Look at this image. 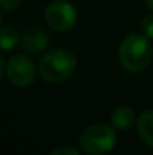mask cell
I'll use <instances>...</instances> for the list:
<instances>
[{"label":"cell","instance_id":"1","mask_svg":"<svg viewBox=\"0 0 153 155\" xmlns=\"http://www.w3.org/2000/svg\"><path fill=\"white\" fill-rule=\"evenodd\" d=\"M152 53V44L146 35L131 33L120 44L119 62L126 71L140 72L150 63Z\"/></svg>","mask_w":153,"mask_h":155},{"label":"cell","instance_id":"2","mask_svg":"<svg viewBox=\"0 0 153 155\" xmlns=\"http://www.w3.org/2000/svg\"><path fill=\"white\" fill-rule=\"evenodd\" d=\"M77 68L75 54L65 48H54L42 56L39 72L48 83H62L68 80Z\"/></svg>","mask_w":153,"mask_h":155},{"label":"cell","instance_id":"3","mask_svg":"<svg viewBox=\"0 0 153 155\" xmlns=\"http://www.w3.org/2000/svg\"><path fill=\"white\" fill-rule=\"evenodd\" d=\"M116 130L107 124L87 127L80 136V148L87 155H105L116 146Z\"/></svg>","mask_w":153,"mask_h":155},{"label":"cell","instance_id":"4","mask_svg":"<svg viewBox=\"0 0 153 155\" xmlns=\"http://www.w3.org/2000/svg\"><path fill=\"white\" fill-rule=\"evenodd\" d=\"M77 9L66 0H54L45 9V21L56 32H69L77 24Z\"/></svg>","mask_w":153,"mask_h":155},{"label":"cell","instance_id":"5","mask_svg":"<svg viewBox=\"0 0 153 155\" xmlns=\"http://www.w3.org/2000/svg\"><path fill=\"white\" fill-rule=\"evenodd\" d=\"M6 75L9 81L17 87H27L36 78V68L29 56H12L6 65Z\"/></svg>","mask_w":153,"mask_h":155},{"label":"cell","instance_id":"6","mask_svg":"<svg viewBox=\"0 0 153 155\" xmlns=\"http://www.w3.org/2000/svg\"><path fill=\"white\" fill-rule=\"evenodd\" d=\"M48 45H50V36L41 27L27 29L21 36V47L26 53H30V54L41 53Z\"/></svg>","mask_w":153,"mask_h":155},{"label":"cell","instance_id":"7","mask_svg":"<svg viewBox=\"0 0 153 155\" xmlns=\"http://www.w3.org/2000/svg\"><path fill=\"white\" fill-rule=\"evenodd\" d=\"M134 120H135V114H134V110L131 107L122 105V107H117L111 113V125L114 130L126 131L128 128H131Z\"/></svg>","mask_w":153,"mask_h":155},{"label":"cell","instance_id":"8","mask_svg":"<svg viewBox=\"0 0 153 155\" xmlns=\"http://www.w3.org/2000/svg\"><path fill=\"white\" fill-rule=\"evenodd\" d=\"M137 130L141 140L153 148V110H146L138 116Z\"/></svg>","mask_w":153,"mask_h":155},{"label":"cell","instance_id":"9","mask_svg":"<svg viewBox=\"0 0 153 155\" xmlns=\"http://www.w3.org/2000/svg\"><path fill=\"white\" fill-rule=\"evenodd\" d=\"M20 42H21V36L14 27L11 26L0 27V50L9 51L15 48Z\"/></svg>","mask_w":153,"mask_h":155},{"label":"cell","instance_id":"10","mask_svg":"<svg viewBox=\"0 0 153 155\" xmlns=\"http://www.w3.org/2000/svg\"><path fill=\"white\" fill-rule=\"evenodd\" d=\"M141 32L149 39H153V15H147L141 21Z\"/></svg>","mask_w":153,"mask_h":155},{"label":"cell","instance_id":"11","mask_svg":"<svg viewBox=\"0 0 153 155\" xmlns=\"http://www.w3.org/2000/svg\"><path fill=\"white\" fill-rule=\"evenodd\" d=\"M51 155H81L75 148H72V146H68V145H65V146H59V148H56Z\"/></svg>","mask_w":153,"mask_h":155},{"label":"cell","instance_id":"12","mask_svg":"<svg viewBox=\"0 0 153 155\" xmlns=\"http://www.w3.org/2000/svg\"><path fill=\"white\" fill-rule=\"evenodd\" d=\"M23 0H0V8L5 11H14L21 5Z\"/></svg>","mask_w":153,"mask_h":155},{"label":"cell","instance_id":"13","mask_svg":"<svg viewBox=\"0 0 153 155\" xmlns=\"http://www.w3.org/2000/svg\"><path fill=\"white\" fill-rule=\"evenodd\" d=\"M3 71H5V62H3V57H2V54H0V78H2V75H3Z\"/></svg>","mask_w":153,"mask_h":155},{"label":"cell","instance_id":"14","mask_svg":"<svg viewBox=\"0 0 153 155\" xmlns=\"http://www.w3.org/2000/svg\"><path fill=\"white\" fill-rule=\"evenodd\" d=\"M146 3H147V6H149V9L153 12V0H146Z\"/></svg>","mask_w":153,"mask_h":155},{"label":"cell","instance_id":"15","mask_svg":"<svg viewBox=\"0 0 153 155\" xmlns=\"http://www.w3.org/2000/svg\"><path fill=\"white\" fill-rule=\"evenodd\" d=\"M0 23H2V11H0Z\"/></svg>","mask_w":153,"mask_h":155}]
</instances>
